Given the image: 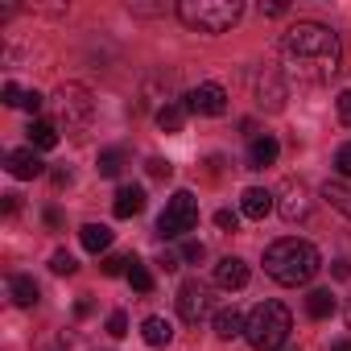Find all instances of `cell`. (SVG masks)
<instances>
[{"mask_svg": "<svg viewBox=\"0 0 351 351\" xmlns=\"http://www.w3.org/2000/svg\"><path fill=\"white\" fill-rule=\"evenodd\" d=\"M281 157V145H277V136H252V145H248V169H265V165H273Z\"/></svg>", "mask_w": 351, "mask_h": 351, "instance_id": "13", "label": "cell"}, {"mask_svg": "<svg viewBox=\"0 0 351 351\" xmlns=\"http://www.w3.org/2000/svg\"><path fill=\"white\" fill-rule=\"evenodd\" d=\"M244 322H248V318H244L236 306H228V310H219V314H215V335H219L223 343H232V339H240V335H244Z\"/></svg>", "mask_w": 351, "mask_h": 351, "instance_id": "17", "label": "cell"}, {"mask_svg": "<svg viewBox=\"0 0 351 351\" xmlns=\"http://www.w3.org/2000/svg\"><path fill=\"white\" fill-rule=\"evenodd\" d=\"M306 314L318 318V322L330 318V314H335V293H330V289H310V298H306Z\"/></svg>", "mask_w": 351, "mask_h": 351, "instance_id": "22", "label": "cell"}, {"mask_svg": "<svg viewBox=\"0 0 351 351\" xmlns=\"http://www.w3.org/2000/svg\"><path fill=\"white\" fill-rule=\"evenodd\" d=\"M54 145H58V124L29 120V149H54Z\"/></svg>", "mask_w": 351, "mask_h": 351, "instance_id": "21", "label": "cell"}, {"mask_svg": "<svg viewBox=\"0 0 351 351\" xmlns=\"http://www.w3.org/2000/svg\"><path fill=\"white\" fill-rule=\"evenodd\" d=\"M0 95H5L9 108H21V104H25V91H21L17 83H5V91H0Z\"/></svg>", "mask_w": 351, "mask_h": 351, "instance_id": "32", "label": "cell"}, {"mask_svg": "<svg viewBox=\"0 0 351 351\" xmlns=\"http://www.w3.org/2000/svg\"><path fill=\"white\" fill-rule=\"evenodd\" d=\"M335 169H339V178H351V141L339 145V153H335Z\"/></svg>", "mask_w": 351, "mask_h": 351, "instance_id": "28", "label": "cell"}, {"mask_svg": "<svg viewBox=\"0 0 351 351\" xmlns=\"http://www.w3.org/2000/svg\"><path fill=\"white\" fill-rule=\"evenodd\" d=\"M330 351H351V339H335V343H330Z\"/></svg>", "mask_w": 351, "mask_h": 351, "instance_id": "43", "label": "cell"}, {"mask_svg": "<svg viewBox=\"0 0 351 351\" xmlns=\"http://www.w3.org/2000/svg\"><path fill=\"white\" fill-rule=\"evenodd\" d=\"M54 108H58V120H62L66 128H83V124L91 120V112H95V104H91V91H87V87H79V83H66V87H58V95H54Z\"/></svg>", "mask_w": 351, "mask_h": 351, "instance_id": "6", "label": "cell"}, {"mask_svg": "<svg viewBox=\"0 0 351 351\" xmlns=\"http://www.w3.org/2000/svg\"><path fill=\"white\" fill-rule=\"evenodd\" d=\"M120 169H124V149H104L99 153V173L104 178H116Z\"/></svg>", "mask_w": 351, "mask_h": 351, "instance_id": "25", "label": "cell"}, {"mask_svg": "<svg viewBox=\"0 0 351 351\" xmlns=\"http://www.w3.org/2000/svg\"><path fill=\"white\" fill-rule=\"evenodd\" d=\"M256 99H261V108H269V112H281V108H285V79H281L277 66H265V71L256 75Z\"/></svg>", "mask_w": 351, "mask_h": 351, "instance_id": "9", "label": "cell"}, {"mask_svg": "<svg viewBox=\"0 0 351 351\" xmlns=\"http://www.w3.org/2000/svg\"><path fill=\"white\" fill-rule=\"evenodd\" d=\"M343 318H347V326H351V298H347V306H343Z\"/></svg>", "mask_w": 351, "mask_h": 351, "instance_id": "44", "label": "cell"}, {"mask_svg": "<svg viewBox=\"0 0 351 351\" xmlns=\"http://www.w3.org/2000/svg\"><path fill=\"white\" fill-rule=\"evenodd\" d=\"M178 265H182V256H173V252H161L157 256V269L161 273H178Z\"/></svg>", "mask_w": 351, "mask_h": 351, "instance_id": "36", "label": "cell"}, {"mask_svg": "<svg viewBox=\"0 0 351 351\" xmlns=\"http://www.w3.org/2000/svg\"><path fill=\"white\" fill-rule=\"evenodd\" d=\"M9 293H13V302H17V306H38V298H42L38 281H34V277H25V273L9 277Z\"/></svg>", "mask_w": 351, "mask_h": 351, "instance_id": "19", "label": "cell"}, {"mask_svg": "<svg viewBox=\"0 0 351 351\" xmlns=\"http://www.w3.org/2000/svg\"><path fill=\"white\" fill-rule=\"evenodd\" d=\"M318 269H322V256H318V248L310 240L285 236V240H273L265 248V273L277 285H306Z\"/></svg>", "mask_w": 351, "mask_h": 351, "instance_id": "2", "label": "cell"}, {"mask_svg": "<svg viewBox=\"0 0 351 351\" xmlns=\"http://www.w3.org/2000/svg\"><path fill=\"white\" fill-rule=\"evenodd\" d=\"M141 339H145L149 347H165V343L173 339V326H169L165 318H157V314H153V318H145V322H141Z\"/></svg>", "mask_w": 351, "mask_h": 351, "instance_id": "20", "label": "cell"}, {"mask_svg": "<svg viewBox=\"0 0 351 351\" xmlns=\"http://www.w3.org/2000/svg\"><path fill=\"white\" fill-rule=\"evenodd\" d=\"M128 285L136 289V293H153V273L132 256V265H128Z\"/></svg>", "mask_w": 351, "mask_h": 351, "instance_id": "24", "label": "cell"}, {"mask_svg": "<svg viewBox=\"0 0 351 351\" xmlns=\"http://www.w3.org/2000/svg\"><path fill=\"white\" fill-rule=\"evenodd\" d=\"M173 173V165L169 161H161V157H149V178H157V182H165Z\"/></svg>", "mask_w": 351, "mask_h": 351, "instance_id": "30", "label": "cell"}, {"mask_svg": "<svg viewBox=\"0 0 351 351\" xmlns=\"http://www.w3.org/2000/svg\"><path fill=\"white\" fill-rule=\"evenodd\" d=\"M178 17L199 34H228L244 17V5L240 0H182Z\"/></svg>", "mask_w": 351, "mask_h": 351, "instance_id": "4", "label": "cell"}, {"mask_svg": "<svg viewBox=\"0 0 351 351\" xmlns=\"http://www.w3.org/2000/svg\"><path fill=\"white\" fill-rule=\"evenodd\" d=\"M240 211H244L248 219H265V215L273 211V195H269L265 186H248L244 199H240Z\"/></svg>", "mask_w": 351, "mask_h": 351, "instance_id": "15", "label": "cell"}, {"mask_svg": "<svg viewBox=\"0 0 351 351\" xmlns=\"http://www.w3.org/2000/svg\"><path fill=\"white\" fill-rule=\"evenodd\" d=\"M42 104H46V99H42L38 91H25V104H21V108H25L29 116H38V112H42Z\"/></svg>", "mask_w": 351, "mask_h": 351, "instance_id": "37", "label": "cell"}, {"mask_svg": "<svg viewBox=\"0 0 351 351\" xmlns=\"http://www.w3.org/2000/svg\"><path fill=\"white\" fill-rule=\"evenodd\" d=\"M203 256H207V248H203L199 240H186V244H182V261H191V265H199Z\"/></svg>", "mask_w": 351, "mask_h": 351, "instance_id": "31", "label": "cell"}, {"mask_svg": "<svg viewBox=\"0 0 351 351\" xmlns=\"http://www.w3.org/2000/svg\"><path fill=\"white\" fill-rule=\"evenodd\" d=\"M186 108L195 116H223L228 112V91L219 83H199L191 95H186Z\"/></svg>", "mask_w": 351, "mask_h": 351, "instance_id": "8", "label": "cell"}, {"mask_svg": "<svg viewBox=\"0 0 351 351\" xmlns=\"http://www.w3.org/2000/svg\"><path fill=\"white\" fill-rule=\"evenodd\" d=\"M75 269H79V265H75V256H71V252H54V256H50V273H58V277H71Z\"/></svg>", "mask_w": 351, "mask_h": 351, "instance_id": "26", "label": "cell"}, {"mask_svg": "<svg viewBox=\"0 0 351 351\" xmlns=\"http://www.w3.org/2000/svg\"><path fill=\"white\" fill-rule=\"evenodd\" d=\"M79 240H83L87 252H108L112 248V228L108 223H83L79 228Z\"/></svg>", "mask_w": 351, "mask_h": 351, "instance_id": "18", "label": "cell"}, {"mask_svg": "<svg viewBox=\"0 0 351 351\" xmlns=\"http://www.w3.org/2000/svg\"><path fill=\"white\" fill-rule=\"evenodd\" d=\"M330 277L347 281V277H351V261H347V256H335V261H330Z\"/></svg>", "mask_w": 351, "mask_h": 351, "instance_id": "35", "label": "cell"}, {"mask_svg": "<svg viewBox=\"0 0 351 351\" xmlns=\"http://www.w3.org/2000/svg\"><path fill=\"white\" fill-rule=\"evenodd\" d=\"M54 186H71V169H54Z\"/></svg>", "mask_w": 351, "mask_h": 351, "instance_id": "42", "label": "cell"}, {"mask_svg": "<svg viewBox=\"0 0 351 351\" xmlns=\"http://www.w3.org/2000/svg\"><path fill=\"white\" fill-rule=\"evenodd\" d=\"M128 265H132V256H104V277H120V273H128Z\"/></svg>", "mask_w": 351, "mask_h": 351, "instance_id": "27", "label": "cell"}, {"mask_svg": "<svg viewBox=\"0 0 351 351\" xmlns=\"http://www.w3.org/2000/svg\"><path fill=\"white\" fill-rule=\"evenodd\" d=\"M339 62H343L339 34L322 21H298L281 38V66L298 83H330L339 75Z\"/></svg>", "mask_w": 351, "mask_h": 351, "instance_id": "1", "label": "cell"}, {"mask_svg": "<svg viewBox=\"0 0 351 351\" xmlns=\"http://www.w3.org/2000/svg\"><path fill=\"white\" fill-rule=\"evenodd\" d=\"M195 223H199V199H195L191 191H178V195L165 203V211L157 215V236H161V240L186 236Z\"/></svg>", "mask_w": 351, "mask_h": 351, "instance_id": "5", "label": "cell"}, {"mask_svg": "<svg viewBox=\"0 0 351 351\" xmlns=\"http://www.w3.org/2000/svg\"><path fill=\"white\" fill-rule=\"evenodd\" d=\"M112 211H116V219H132V215H141V211H145V191H141V186H120Z\"/></svg>", "mask_w": 351, "mask_h": 351, "instance_id": "14", "label": "cell"}, {"mask_svg": "<svg viewBox=\"0 0 351 351\" xmlns=\"http://www.w3.org/2000/svg\"><path fill=\"white\" fill-rule=\"evenodd\" d=\"M178 314H182V322L199 326L211 314V285H203L199 277L182 281V289H178Z\"/></svg>", "mask_w": 351, "mask_h": 351, "instance_id": "7", "label": "cell"}, {"mask_svg": "<svg viewBox=\"0 0 351 351\" xmlns=\"http://www.w3.org/2000/svg\"><path fill=\"white\" fill-rule=\"evenodd\" d=\"M21 211V195H5V215H17Z\"/></svg>", "mask_w": 351, "mask_h": 351, "instance_id": "40", "label": "cell"}, {"mask_svg": "<svg viewBox=\"0 0 351 351\" xmlns=\"http://www.w3.org/2000/svg\"><path fill=\"white\" fill-rule=\"evenodd\" d=\"M5 165H9V173H13V178H21V182L38 178V173L46 169V165H42V157H38L34 149H13V153L5 157Z\"/></svg>", "mask_w": 351, "mask_h": 351, "instance_id": "12", "label": "cell"}, {"mask_svg": "<svg viewBox=\"0 0 351 351\" xmlns=\"http://www.w3.org/2000/svg\"><path fill=\"white\" fill-rule=\"evenodd\" d=\"M335 108H339V120L351 128V91H339V99H335Z\"/></svg>", "mask_w": 351, "mask_h": 351, "instance_id": "34", "label": "cell"}, {"mask_svg": "<svg viewBox=\"0 0 351 351\" xmlns=\"http://www.w3.org/2000/svg\"><path fill=\"white\" fill-rule=\"evenodd\" d=\"M186 104H178V99H165L161 108H157V128L161 132H182V124H186Z\"/></svg>", "mask_w": 351, "mask_h": 351, "instance_id": "16", "label": "cell"}, {"mask_svg": "<svg viewBox=\"0 0 351 351\" xmlns=\"http://www.w3.org/2000/svg\"><path fill=\"white\" fill-rule=\"evenodd\" d=\"M289 330H293V318H289V310L281 302H261L248 314V322H244V339L256 351H281L285 339H289Z\"/></svg>", "mask_w": 351, "mask_h": 351, "instance_id": "3", "label": "cell"}, {"mask_svg": "<svg viewBox=\"0 0 351 351\" xmlns=\"http://www.w3.org/2000/svg\"><path fill=\"white\" fill-rule=\"evenodd\" d=\"M277 211L289 219V223H298V219H306L310 215V199H306V191H302V182H285V191H281V203H277Z\"/></svg>", "mask_w": 351, "mask_h": 351, "instance_id": "10", "label": "cell"}, {"mask_svg": "<svg viewBox=\"0 0 351 351\" xmlns=\"http://www.w3.org/2000/svg\"><path fill=\"white\" fill-rule=\"evenodd\" d=\"M215 285H219V289H232V293L244 289V285H248V265H244L240 256H223V261L215 265Z\"/></svg>", "mask_w": 351, "mask_h": 351, "instance_id": "11", "label": "cell"}, {"mask_svg": "<svg viewBox=\"0 0 351 351\" xmlns=\"http://www.w3.org/2000/svg\"><path fill=\"white\" fill-rule=\"evenodd\" d=\"M322 199H326L339 215L351 219V186H343V182H326V186H322Z\"/></svg>", "mask_w": 351, "mask_h": 351, "instance_id": "23", "label": "cell"}, {"mask_svg": "<svg viewBox=\"0 0 351 351\" xmlns=\"http://www.w3.org/2000/svg\"><path fill=\"white\" fill-rule=\"evenodd\" d=\"M46 223H50V228H62V211H58V207H46Z\"/></svg>", "mask_w": 351, "mask_h": 351, "instance_id": "41", "label": "cell"}, {"mask_svg": "<svg viewBox=\"0 0 351 351\" xmlns=\"http://www.w3.org/2000/svg\"><path fill=\"white\" fill-rule=\"evenodd\" d=\"M136 17H153V13H161V5H128Z\"/></svg>", "mask_w": 351, "mask_h": 351, "instance_id": "39", "label": "cell"}, {"mask_svg": "<svg viewBox=\"0 0 351 351\" xmlns=\"http://www.w3.org/2000/svg\"><path fill=\"white\" fill-rule=\"evenodd\" d=\"M215 228L236 232V228H240V215H236V211H215Z\"/></svg>", "mask_w": 351, "mask_h": 351, "instance_id": "33", "label": "cell"}, {"mask_svg": "<svg viewBox=\"0 0 351 351\" xmlns=\"http://www.w3.org/2000/svg\"><path fill=\"white\" fill-rule=\"evenodd\" d=\"M108 335H112V339H124V335H128V314H124V310H116V314L108 318Z\"/></svg>", "mask_w": 351, "mask_h": 351, "instance_id": "29", "label": "cell"}, {"mask_svg": "<svg viewBox=\"0 0 351 351\" xmlns=\"http://www.w3.org/2000/svg\"><path fill=\"white\" fill-rule=\"evenodd\" d=\"M261 13L265 17H285V5H281V0H273V5H261Z\"/></svg>", "mask_w": 351, "mask_h": 351, "instance_id": "38", "label": "cell"}]
</instances>
